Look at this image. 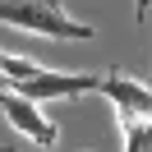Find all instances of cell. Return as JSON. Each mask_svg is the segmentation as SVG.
<instances>
[{
    "label": "cell",
    "instance_id": "1",
    "mask_svg": "<svg viewBox=\"0 0 152 152\" xmlns=\"http://www.w3.org/2000/svg\"><path fill=\"white\" fill-rule=\"evenodd\" d=\"M5 88H14L19 97L28 102H69V97H83V92H97L102 74H69V69H42L23 56H5Z\"/></svg>",
    "mask_w": 152,
    "mask_h": 152
},
{
    "label": "cell",
    "instance_id": "3",
    "mask_svg": "<svg viewBox=\"0 0 152 152\" xmlns=\"http://www.w3.org/2000/svg\"><path fill=\"white\" fill-rule=\"evenodd\" d=\"M97 92L111 102L115 124H120V120H148V115H152V88H148V83H138V78H129L124 69H115V65L102 74Z\"/></svg>",
    "mask_w": 152,
    "mask_h": 152
},
{
    "label": "cell",
    "instance_id": "5",
    "mask_svg": "<svg viewBox=\"0 0 152 152\" xmlns=\"http://www.w3.org/2000/svg\"><path fill=\"white\" fill-rule=\"evenodd\" d=\"M124 152H152V115L148 120H120Z\"/></svg>",
    "mask_w": 152,
    "mask_h": 152
},
{
    "label": "cell",
    "instance_id": "4",
    "mask_svg": "<svg viewBox=\"0 0 152 152\" xmlns=\"http://www.w3.org/2000/svg\"><path fill=\"white\" fill-rule=\"evenodd\" d=\"M0 120H10L14 129H19L28 143H37V148H56V138H60L56 120H46V115H42V106L28 102V97H19L14 88H5V92H0Z\"/></svg>",
    "mask_w": 152,
    "mask_h": 152
},
{
    "label": "cell",
    "instance_id": "6",
    "mask_svg": "<svg viewBox=\"0 0 152 152\" xmlns=\"http://www.w3.org/2000/svg\"><path fill=\"white\" fill-rule=\"evenodd\" d=\"M148 5L152 0H134V23H148Z\"/></svg>",
    "mask_w": 152,
    "mask_h": 152
},
{
    "label": "cell",
    "instance_id": "8",
    "mask_svg": "<svg viewBox=\"0 0 152 152\" xmlns=\"http://www.w3.org/2000/svg\"><path fill=\"white\" fill-rule=\"evenodd\" d=\"M0 152H14V148H10V143H0Z\"/></svg>",
    "mask_w": 152,
    "mask_h": 152
},
{
    "label": "cell",
    "instance_id": "2",
    "mask_svg": "<svg viewBox=\"0 0 152 152\" xmlns=\"http://www.w3.org/2000/svg\"><path fill=\"white\" fill-rule=\"evenodd\" d=\"M0 23L19 28L28 37H51V42H92V23H78L65 10V0H0Z\"/></svg>",
    "mask_w": 152,
    "mask_h": 152
},
{
    "label": "cell",
    "instance_id": "10",
    "mask_svg": "<svg viewBox=\"0 0 152 152\" xmlns=\"http://www.w3.org/2000/svg\"><path fill=\"white\" fill-rule=\"evenodd\" d=\"M0 92H5V88H0Z\"/></svg>",
    "mask_w": 152,
    "mask_h": 152
},
{
    "label": "cell",
    "instance_id": "7",
    "mask_svg": "<svg viewBox=\"0 0 152 152\" xmlns=\"http://www.w3.org/2000/svg\"><path fill=\"white\" fill-rule=\"evenodd\" d=\"M0 69H5V51H0ZM0 88H5V74H0Z\"/></svg>",
    "mask_w": 152,
    "mask_h": 152
},
{
    "label": "cell",
    "instance_id": "9",
    "mask_svg": "<svg viewBox=\"0 0 152 152\" xmlns=\"http://www.w3.org/2000/svg\"><path fill=\"white\" fill-rule=\"evenodd\" d=\"M83 152H92V148H83Z\"/></svg>",
    "mask_w": 152,
    "mask_h": 152
}]
</instances>
